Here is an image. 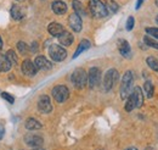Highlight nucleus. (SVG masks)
Returning <instances> with one entry per match:
<instances>
[{"instance_id":"6","label":"nucleus","mask_w":158,"mask_h":150,"mask_svg":"<svg viewBox=\"0 0 158 150\" xmlns=\"http://www.w3.org/2000/svg\"><path fill=\"white\" fill-rule=\"evenodd\" d=\"M69 96V90L66 86H56L52 89V98L57 103H64Z\"/></svg>"},{"instance_id":"26","label":"nucleus","mask_w":158,"mask_h":150,"mask_svg":"<svg viewBox=\"0 0 158 150\" xmlns=\"http://www.w3.org/2000/svg\"><path fill=\"white\" fill-rule=\"evenodd\" d=\"M5 56L7 57V60H9L12 65L17 64V55H16V53H15L14 50H9V51L6 53V55H5Z\"/></svg>"},{"instance_id":"33","label":"nucleus","mask_w":158,"mask_h":150,"mask_svg":"<svg viewBox=\"0 0 158 150\" xmlns=\"http://www.w3.org/2000/svg\"><path fill=\"white\" fill-rule=\"evenodd\" d=\"M4 134H5V128H4V126H2L1 123H0V140L2 139Z\"/></svg>"},{"instance_id":"23","label":"nucleus","mask_w":158,"mask_h":150,"mask_svg":"<svg viewBox=\"0 0 158 150\" xmlns=\"http://www.w3.org/2000/svg\"><path fill=\"white\" fill-rule=\"evenodd\" d=\"M143 92L146 93L147 98H152L153 93H155V88H153V84L150 82V81H146L145 84H143Z\"/></svg>"},{"instance_id":"2","label":"nucleus","mask_w":158,"mask_h":150,"mask_svg":"<svg viewBox=\"0 0 158 150\" xmlns=\"http://www.w3.org/2000/svg\"><path fill=\"white\" fill-rule=\"evenodd\" d=\"M133 73L131 71H127L123 78H122V83H120V96L122 99H127L130 94V90H131V87H133Z\"/></svg>"},{"instance_id":"37","label":"nucleus","mask_w":158,"mask_h":150,"mask_svg":"<svg viewBox=\"0 0 158 150\" xmlns=\"http://www.w3.org/2000/svg\"><path fill=\"white\" fill-rule=\"evenodd\" d=\"M33 150H44V149H41V148H34Z\"/></svg>"},{"instance_id":"20","label":"nucleus","mask_w":158,"mask_h":150,"mask_svg":"<svg viewBox=\"0 0 158 150\" xmlns=\"http://www.w3.org/2000/svg\"><path fill=\"white\" fill-rule=\"evenodd\" d=\"M11 16L15 20H21L23 16H24V12L22 10V7L19 6V5H14L11 7Z\"/></svg>"},{"instance_id":"40","label":"nucleus","mask_w":158,"mask_h":150,"mask_svg":"<svg viewBox=\"0 0 158 150\" xmlns=\"http://www.w3.org/2000/svg\"><path fill=\"white\" fill-rule=\"evenodd\" d=\"M17 1H23V0H17Z\"/></svg>"},{"instance_id":"32","label":"nucleus","mask_w":158,"mask_h":150,"mask_svg":"<svg viewBox=\"0 0 158 150\" xmlns=\"http://www.w3.org/2000/svg\"><path fill=\"white\" fill-rule=\"evenodd\" d=\"M1 96H2L6 101H9L10 104H14V101H15V98H14L12 95H10L9 93H5V92H4V93L1 94Z\"/></svg>"},{"instance_id":"17","label":"nucleus","mask_w":158,"mask_h":150,"mask_svg":"<svg viewBox=\"0 0 158 150\" xmlns=\"http://www.w3.org/2000/svg\"><path fill=\"white\" fill-rule=\"evenodd\" d=\"M131 93L134 95V99H135V103H136V108H141L142 104H143V93H142L141 88L140 87H135Z\"/></svg>"},{"instance_id":"39","label":"nucleus","mask_w":158,"mask_h":150,"mask_svg":"<svg viewBox=\"0 0 158 150\" xmlns=\"http://www.w3.org/2000/svg\"><path fill=\"white\" fill-rule=\"evenodd\" d=\"M156 21H157V23H158V16H157V19H156Z\"/></svg>"},{"instance_id":"4","label":"nucleus","mask_w":158,"mask_h":150,"mask_svg":"<svg viewBox=\"0 0 158 150\" xmlns=\"http://www.w3.org/2000/svg\"><path fill=\"white\" fill-rule=\"evenodd\" d=\"M118 72L114 70V68H111L106 72L105 78H103V87H105V90L108 92L113 88V86L116 84V82L118 81Z\"/></svg>"},{"instance_id":"19","label":"nucleus","mask_w":158,"mask_h":150,"mask_svg":"<svg viewBox=\"0 0 158 150\" xmlns=\"http://www.w3.org/2000/svg\"><path fill=\"white\" fill-rule=\"evenodd\" d=\"M24 126H26V128L29 130V131H35V130H40V128H41V123L38 122L37 120H34V118H28V120L26 121Z\"/></svg>"},{"instance_id":"3","label":"nucleus","mask_w":158,"mask_h":150,"mask_svg":"<svg viewBox=\"0 0 158 150\" xmlns=\"http://www.w3.org/2000/svg\"><path fill=\"white\" fill-rule=\"evenodd\" d=\"M71 81L72 83L74 84L76 88H84L86 86V82H88V75L86 72L83 70V68H76L73 71V73L71 76Z\"/></svg>"},{"instance_id":"27","label":"nucleus","mask_w":158,"mask_h":150,"mask_svg":"<svg viewBox=\"0 0 158 150\" xmlns=\"http://www.w3.org/2000/svg\"><path fill=\"white\" fill-rule=\"evenodd\" d=\"M143 42H145L148 46L155 48V49L158 50V42H156L155 39H152V38H150V37H143Z\"/></svg>"},{"instance_id":"8","label":"nucleus","mask_w":158,"mask_h":150,"mask_svg":"<svg viewBox=\"0 0 158 150\" xmlns=\"http://www.w3.org/2000/svg\"><path fill=\"white\" fill-rule=\"evenodd\" d=\"M38 109L40 113H49L52 110V105L50 101V98L48 95H41L38 100Z\"/></svg>"},{"instance_id":"5","label":"nucleus","mask_w":158,"mask_h":150,"mask_svg":"<svg viewBox=\"0 0 158 150\" xmlns=\"http://www.w3.org/2000/svg\"><path fill=\"white\" fill-rule=\"evenodd\" d=\"M49 55H50V57H51L54 61L61 62V61H63V60L67 57V51H66V49H63L62 46L56 45V44H52V45L49 48Z\"/></svg>"},{"instance_id":"38","label":"nucleus","mask_w":158,"mask_h":150,"mask_svg":"<svg viewBox=\"0 0 158 150\" xmlns=\"http://www.w3.org/2000/svg\"><path fill=\"white\" fill-rule=\"evenodd\" d=\"M156 5L158 6V0H156Z\"/></svg>"},{"instance_id":"13","label":"nucleus","mask_w":158,"mask_h":150,"mask_svg":"<svg viewBox=\"0 0 158 150\" xmlns=\"http://www.w3.org/2000/svg\"><path fill=\"white\" fill-rule=\"evenodd\" d=\"M34 64L38 68H41V70H50L52 67V64L45 56H37V59L34 60Z\"/></svg>"},{"instance_id":"28","label":"nucleus","mask_w":158,"mask_h":150,"mask_svg":"<svg viewBox=\"0 0 158 150\" xmlns=\"http://www.w3.org/2000/svg\"><path fill=\"white\" fill-rule=\"evenodd\" d=\"M106 7H107V10H110V11H112V12H117V11H118V4L114 2L113 0H108Z\"/></svg>"},{"instance_id":"7","label":"nucleus","mask_w":158,"mask_h":150,"mask_svg":"<svg viewBox=\"0 0 158 150\" xmlns=\"http://www.w3.org/2000/svg\"><path fill=\"white\" fill-rule=\"evenodd\" d=\"M88 81L90 88H96L101 82V71L98 67H91L88 75Z\"/></svg>"},{"instance_id":"35","label":"nucleus","mask_w":158,"mask_h":150,"mask_svg":"<svg viewBox=\"0 0 158 150\" xmlns=\"http://www.w3.org/2000/svg\"><path fill=\"white\" fill-rule=\"evenodd\" d=\"M2 48V40H1V37H0V49Z\"/></svg>"},{"instance_id":"12","label":"nucleus","mask_w":158,"mask_h":150,"mask_svg":"<svg viewBox=\"0 0 158 150\" xmlns=\"http://www.w3.org/2000/svg\"><path fill=\"white\" fill-rule=\"evenodd\" d=\"M118 49L122 56L124 57L131 56V49H130V45H129V43L127 40H124V39L118 40Z\"/></svg>"},{"instance_id":"24","label":"nucleus","mask_w":158,"mask_h":150,"mask_svg":"<svg viewBox=\"0 0 158 150\" xmlns=\"http://www.w3.org/2000/svg\"><path fill=\"white\" fill-rule=\"evenodd\" d=\"M73 9L76 10V14H78L79 16H84L85 15V10H84V6L81 5V2L78 0H74L73 1Z\"/></svg>"},{"instance_id":"25","label":"nucleus","mask_w":158,"mask_h":150,"mask_svg":"<svg viewBox=\"0 0 158 150\" xmlns=\"http://www.w3.org/2000/svg\"><path fill=\"white\" fill-rule=\"evenodd\" d=\"M146 62H147V65H148L152 70H155V71H157L158 72V61L155 59V57H152V56L147 57Z\"/></svg>"},{"instance_id":"30","label":"nucleus","mask_w":158,"mask_h":150,"mask_svg":"<svg viewBox=\"0 0 158 150\" xmlns=\"http://www.w3.org/2000/svg\"><path fill=\"white\" fill-rule=\"evenodd\" d=\"M146 32H147V34H150L151 37H153V38H156V39H158V28L147 27V28H146Z\"/></svg>"},{"instance_id":"31","label":"nucleus","mask_w":158,"mask_h":150,"mask_svg":"<svg viewBox=\"0 0 158 150\" xmlns=\"http://www.w3.org/2000/svg\"><path fill=\"white\" fill-rule=\"evenodd\" d=\"M134 24H135V20H134V17L133 16H130L129 19H128V21H127V31H131L133 28H134Z\"/></svg>"},{"instance_id":"16","label":"nucleus","mask_w":158,"mask_h":150,"mask_svg":"<svg viewBox=\"0 0 158 150\" xmlns=\"http://www.w3.org/2000/svg\"><path fill=\"white\" fill-rule=\"evenodd\" d=\"M48 31H49V33H50L51 36H54V37H59L60 34H62V32H63L64 29H63L62 24L56 23V22H52V23L49 24Z\"/></svg>"},{"instance_id":"22","label":"nucleus","mask_w":158,"mask_h":150,"mask_svg":"<svg viewBox=\"0 0 158 150\" xmlns=\"http://www.w3.org/2000/svg\"><path fill=\"white\" fill-rule=\"evenodd\" d=\"M136 108V103H135V99H134V95L133 93L129 94V96L127 98V103H125V110L128 113H130L131 110H134Z\"/></svg>"},{"instance_id":"34","label":"nucleus","mask_w":158,"mask_h":150,"mask_svg":"<svg viewBox=\"0 0 158 150\" xmlns=\"http://www.w3.org/2000/svg\"><path fill=\"white\" fill-rule=\"evenodd\" d=\"M142 2H143V0H138V2H136V6H135V9L139 10L140 9V6L142 5Z\"/></svg>"},{"instance_id":"29","label":"nucleus","mask_w":158,"mask_h":150,"mask_svg":"<svg viewBox=\"0 0 158 150\" xmlns=\"http://www.w3.org/2000/svg\"><path fill=\"white\" fill-rule=\"evenodd\" d=\"M17 49H19V51H20L22 55H26V54L28 53V46H27V44L23 43V42H20V43L17 44Z\"/></svg>"},{"instance_id":"36","label":"nucleus","mask_w":158,"mask_h":150,"mask_svg":"<svg viewBox=\"0 0 158 150\" xmlns=\"http://www.w3.org/2000/svg\"><path fill=\"white\" fill-rule=\"evenodd\" d=\"M127 150H138V149H136V148H134V147H133V148H128V149H127Z\"/></svg>"},{"instance_id":"1","label":"nucleus","mask_w":158,"mask_h":150,"mask_svg":"<svg viewBox=\"0 0 158 150\" xmlns=\"http://www.w3.org/2000/svg\"><path fill=\"white\" fill-rule=\"evenodd\" d=\"M89 9H90L91 15L96 19L106 17L107 14H108V10H107L106 5L101 0H90L89 1Z\"/></svg>"},{"instance_id":"14","label":"nucleus","mask_w":158,"mask_h":150,"mask_svg":"<svg viewBox=\"0 0 158 150\" xmlns=\"http://www.w3.org/2000/svg\"><path fill=\"white\" fill-rule=\"evenodd\" d=\"M51 7H52V11H54L56 15H63V14H66V11H67V5H66L63 1H60V0L54 1L52 5H51Z\"/></svg>"},{"instance_id":"11","label":"nucleus","mask_w":158,"mask_h":150,"mask_svg":"<svg viewBox=\"0 0 158 150\" xmlns=\"http://www.w3.org/2000/svg\"><path fill=\"white\" fill-rule=\"evenodd\" d=\"M69 26H71V28L74 31V32H80L81 31V28H83V22H81V19H80V16H79L78 14H72L71 16H69Z\"/></svg>"},{"instance_id":"9","label":"nucleus","mask_w":158,"mask_h":150,"mask_svg":"<svg viewBox=\"0 0 158 150\" xmlns=\"http://www.w3.org/2000/svg\"><path fill=\"white\" fill-rule=\"evenodd\" d=\"M22 72L24 73L26 76H29V77H32V76H34L37 73V71H38V67L35 66V64H33L31 60H24L23 62H22Z\"/></svg>"},{"instance_id":"10","label":"nucleus","mask_w":158,"mask_h":150,"mask_svg":"<svg viewBox=\"0 0 158 150\" xmlns=\"http://www.w3.org/2000/svg\"><path fill=\"white\" fill-rule=\"evenodd\" d=\"M24 142L28 147H32V148H39L43 145L44 140L40 135H35V134H29V135H26L24 138Z\"/></svg>"},{"instance_id":"21","label":"nucleus","mask_w":158,"mask_h":150,"mask_svg":"<svg viewBox=\"0 0 158 150\" xmlns=\"http://www.w3.org/2000/svg\"><path fill=\"white\" fill-rule=\"evenodd\" d=\"M11 62L6 56H0V72H7L11 68Z\"/></svg>"},{"instance_id":"18","label":"nucleus","mask_w":158,"mask_h":150,"mask_svg":"<svg viewBox=\"0 0 158 150\" xmlns=\"http://www.w3.org/2000/svg\"><path fill=\"white\" fill-rule=\"evenodd\" d=\"M90 42L88 40V39H83L81 42H80V44L78 45V48H77V50H76V53L73 54V59H76V57H78L83 51H85V50H88L89 48H90Z\"/></svg>"},{"instance_id":"15","label":"nucleus","mask_w":158,"mask_h":150,"mask_svg":"<svg viewBox=\"0 0 158 150\" xmlns=\"http://www.w3.org/2000/svg\"><path fill=\"white\" fill-rule=\"evenodd\" d=\"M73 40H74V38L72 36V33H69L68 31H63L62 34L59 36V42L62 45H64V46L71 45V44L73 43Z\"/></svg>"}]
</instances>
